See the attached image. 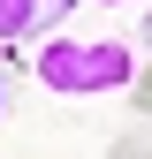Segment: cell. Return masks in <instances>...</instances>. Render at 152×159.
Returning a JSON list of instances; mask_svg holds the SVG:
<instances>
[{
  "label": "cell",
  "instance_id": "8992f818",
  "mask_svg": "<svg viewBox=\"0 0 152 159\" xmlns=\"http://www.w3.org/2000/svg\"><path fill=\"white\" fill-rule=\"evenodd\" d=\"M107 8H122V0H107Z\"/></svg>",
  "mask_w": 152,
  "mask_h": 159
},
{
  "label": "cell",
  "instance_id": "5b68a950",
  "mask_svg": "<svg viewBox=\"0 0 152 159\" xmlns=\"http://www.w3.org/2000/svg\"><path fill=\"white\" fill-rule=\"evenodd\" d=\"M145 46H152V15H145Z\"/></svg>",
  "mask_w": 152,
  "mask_h": 159
},
{
  "label": "cell",
  "instance_id": "6da1fadb",
  "mask_svg": "<svg viewBox=\"0 0 152 159\" xmlns=\"http://www.w3.org/2000/svg\"><path fill=\"white\" fill-rule=\"evenodd\" d=\"M31 76L61 98H91V91H129L137 84V53L122 38H46L31 53Z\"/></svg>",
  "mask_w": 152,
  "mask_h": 159
},
{
  "label": "cell",
  "instance_id": "7a4b0ae2",
  "mask_svg": "<svg viewBox=\"0 0 152 159\" xmlns=\"http://www.w3.org/2000/svg\"><path fill=\"white\" fill-rule=\"evenodd\" d=\"M76 0H0V38H61V15Z\"/></svg>",
  "mask_w": 152,
  "mask_h": 159
},
{
  "label": "cell",
  "instance_id": "3957f363",
  "mask_svg": "<svg viewBox=\"0 0 152 159\" xmlns=\"http://www.w3.org/2000/svg\"><path fill=\"white\" fill-rule=\"evenodd\" d=\"M107 159H152V144H145V136H114Z\"/></svg>",
  "mask_w": 152,
  "mask_h": 159
},
{
  "label": "cell",
  "instance_id": "277c9868",
  "mask_svg": "<svg viewBox=\"0 0 152 159\" xmlns=\"http://www.w3.org/2000/svg\"><path fill=\"white\" fill-rule=\"evenodd\" d=\"M0 114H8V84H0Z\"/></svg>",
  "mask_w": 152,
  "mask_h": 159
}]
</instances>
